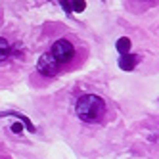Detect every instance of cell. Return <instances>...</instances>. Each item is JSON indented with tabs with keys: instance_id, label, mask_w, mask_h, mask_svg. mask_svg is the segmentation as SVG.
<instances>
[{
	"instance_id": "ba28073f",
	"label": "cell",
	"mask_w": 159,
	"mask_h": 159,
	"mask_svg": "<svg viewBox=\"0 0 159 159\" xmlns=\"http://www.w3.org/2000/svg\"><path fill=\"white\" fill-rule=\"evenodd\" d=\"M12 130H14V132H21V125H17V123H16L14 127H12Z\"/></svg>"
},
{
	"instance_id": "3957f363",
	"label": "cell",
	"mask_w": 159,
	"mask_h": 159,
	"mask_svg": "<svg viewBox=\"0 0 159 159\" xmlns=\"http://www.w3.org/2000/svg\"><path fill=\"white\" fill-rule=\"evenodd\" d=\"M61 69V65L58 63V60L54 58V56L48 52V54H42L40 58H39V63H37V71L44 77H54V75H58Z\"/></svg>"
},
{
	"instance_id": "6da1fadb",
	"label": "cell",
	"mask_w": 159,
	"mask_h": 159,
	"mask_svg": "<svg viewBox=\"0 0 159 159\" xmlns=\"http://www.w3.org/2000/svg\"><path fill=\"white\" fill-rule=\"evenodd\" d=\"M75 111L84 123H100L106 115V102L96 94H84L77 100Z\"/></svg>"
},
{
	"instance_id": "5b68a950",
	"label": "cell",
	"mask_w": 159,
	"mask_h": 159,
	"mask_svg": "<svg viewBox=\"0 0 159 159\" xmlns=\"http://www.w3.org/2000/svg\"><path fill=\"white\" fill-rule=\"evenodd\" d=\"M61 6H63V10H67V12H83L86 8V2L84 0H65Z\"/></svg>"
},
{
	"instance_id": "277c9868",
	"label": "cell",
	"mask_w": 159,
	"mask_h": 159,
	"mask_svg": "<svg viewBox=\"0 0 159 159\" xmlns=\"http://www.w3.org/2000/svg\"><path fill=\"white\" fill-rule=\"evenodd\" d=\"M138 61H140V56L127 54V56H123V58H119V67H121L123 71H132Z\"/></svg>"
},
{
	"instance_id": "7a4b0ae2",
	"label": "cell",
	"mask_w": 159,
	"mask_h": 159,
	"mask_svg": "<svg viewBox=\"0 0 159 159\" xmlns=\"http://www.w3.org/2000/svg\"><path fill=\"white\" fill-rule=\"evenodd\" d=\"M50 54L58 60L60 65H65L75 58V46H73V42H69L67 39H60V40H56L52 44Z\"/></svg>"
},
{
	"instance_id": "8992f818",
	"label": "cell",
	"mask_w": 159,
	"mask_h": 159,
	"mask_svg": "<svg viewBox=\"0 0 159 159\" xmlns=\"http://www.w3.org/2000/svg\"><path fill=\"white\" fill-rule=\"evenodd\" d=\"M10 52H12V46L6 39H0V61H4L10 58Z\"/></svg>"
},
{
	"instance_id": "52a82bcc",
	"label": "cell",
	"mask_w": 159,
	"mask_h": 159,
	"mask_svg": "<svg viewBox=\"0 0 159 159\" xmlns=\"http://www.w3.org/2000/svg\"><path fill=\"white\" fill-rule=\"evenodd\" d=\"M117 50H119L123 56H127V54H129V50H130V40H129L127 37L119 39V40H117Z\"/></svg>"
}]
</instances>
